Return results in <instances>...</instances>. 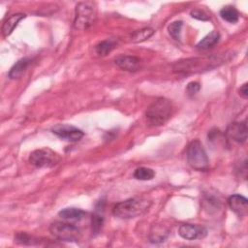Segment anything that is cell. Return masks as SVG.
<instances>
[{
	"instance_id": "6da1fadb",
	"label": "cell",
	"mask_w": 248,
	"mask_h": 248,
	"mask_svg": "<svg viewBox=\"0 0 248 248\" xmlns=\"http://www.w3.org/2000/svg\"><path fill=\"white\" fill-rule=\"evenodd\" d=\"M227 53L225 55H210L205 57H196V58H188L176 61L173 66V72L177 74L189 75L200 73L202 71H206L212 69L226 61Z\"/></svg>"
},
{
	"instance_id": "7a4b0ae2",
	"label": "cell",
	"mask_w": 248,
	"mask_h": 248,
	"mask_svg": "<svg viewBox=\"0 0 248 248\" xmlns=\"http://www.w3.org/2000/svg\"><path fill=\"white\" fill-rule=\"evenodd\" d=\"M151 202L144 199H128L116 203L112 213L120 219H132L144 214L150 207Z\"/></svg>"
},
{
	"instance_id": "3957f363",
	"label": "cell",
	"mask_w": 248,
	"mask_h": 248,
	"mask_svg": "<svg viewBox=\"0 0 248 248\" xmlns=\"http://www.w3.org/2000/svg\"><path fill=\"white\" fill-rule=\"evenodd\" d=\"M172 109V103L169 99L158 98L146 109V122L149 126L164 125L170 118Z\"/></svg>"
},
{
	"instance_id": "277c9868",
	"label": "cell",
	"mask_w": 248,
	"mask_h": 248,
	"mask_svg": "<svg viewBox=\"0 0 248 248\" xmlns=\"http://www.w3.org/2000/svg\"><path fill=\"white\" fill-rule=\"evenodd\" d=\"M97 18V5L93 1H83L77 4L75 9L74 27L86 30L94 24Z\"/></svg>"
},
{
	"instance_id": "5b68a950",
	"label": "cell",
	"mask_w": 248,
	"mask_h": 248,
	"mask_svg": "<svg viewBox=\"0 0 248 248\" xmlns=\"http://www.w3.org/2000/svg\"><path fill=\"white\" fill-rule=\"evenodd\" d=\"M186 157L189 165L196 170H205L208 168V157L199 140L191 141L187 147Z\"/></svg>"
},
{
	"instance_id": "8992f818",
	"label": "cell",
	"mask_w": 248,
	"mask_h": 248,
	"mask_svg": "<svg viewBox=\"0 0 248 248\" xmlns=\"http://www.w3.org/2000/svg\"><path fill=\"white\" fill-rule=\"evenodd\" d=\"M50 233L57 239L68 242L79 240L81 236L80 230L74 224L56 221L49 226Z\"/></svg>"
},
{
	"instance_id": "52a82bcc",
	"label": "cell",
	"mask_w": 248,
	"mask_h": 248,
	"mask_svg": "<svg viewBox=\"0 0 248 248\" xmlns=\"http://www.w3.org/2000/svg\"><path fill=\"white\" fill-rule=\"evenodd\" d=\"M60 160L59 154L47 147L36 149L29 155V163L37 168H51L57 165Z\"/></svg>"
},
{
	"instance_id": "ba28073f",
	"label": "cell",
	"mask_w": 248,
	"mask_h": 248,
	"mask_svg": "<svg viewBox=\"0 0 248 248\" xmlns=\"http://www.w3.org/2000/svg\"><path fill=\"white\" fill-rule=\"evenodd\" d=\"M58 138L67 141H78L83 137V132L77 127L67 124H57L51 129Z\"/></svg>"
},
{
	"instance_id": "9c48e42d",
	"label": "cell",
	"mask_w": 248,
	"mask_h": 248,
	"mask_svg": "<svg viewBox=\"0 0 248 248\" xmlns=\"http://www.w3.org/2000/svg\"><path fill=\"white\" fill-rule=\"evenodd\" d=\"M179 235L187 240H195L204 238L207 234V230L198 224H181L178 228Z\"/></svg>"
},
{
	"instance_id": "30bf717a",
	"label": "cell",
	"mask_w": 248,
	"mask_h": 248,
	"mask_svg": "<svg viewBox=\"0 0 248 248\" xmlns=\"http://www.w3.org/2000/svg\"><path fill=\"white\" fill-rule=\"evenodd\" d=\"M227 136L232 140L243 143L247 140V125L246 122H233L227 128Z\"/></svg>"
},
{
	"instance_id": "8fae6325",
	"label": "cell",
	"mask_w": 248,
	"mask_h": 248,
	"mask_svg": "<svg viewBox=\"0 0 248 248\" xmlns=\"http://www.w3.org/2000/svg\"><path fill=\"white\" fill-rule=\"evenodd\" d=\"M228 204L232 211H233L239 217H244L248 213L247 199L239 194L232 195L228 199Z\"/></svg>"
},
{
	"instance_id": "7c38bea8",
	"label": "cell",
	"mask_w": 248,
	"mask_h": 248,
	"mask_svg": "<svg viewBox=\"0 0 248 248\" xmlns=\"http://www.w3.org/2000/svg\"><path fill=\"white\" fill-rule=\"evenodd\" d=\"M114 63L122 70L127 72H135L140 66V59L134 55H120L115 58Z\"/></svg>"
},
{
	"instance_id": "4fadbf2b",
	"label": "cell",
	"mask_w": 248,
	"mask_h": 248,
	"mask_svg": "<svg viewBox=\"0 0 248 248\" xmlns=\"http://www.w3.org/2000/svg\"><path fill=\"white\" fill-rule=\"evenodd\" d=\"M170 233V229L162 224L153 225L149 232V239L152 243H160L167 239Z\"/></svg>"
},
{
	"instance_id": "5bb4252c",
	"label": "cell",
	"mask_w": 248,
	"mask_h": 248,
	"mask_svg": "<svg viewBox=\"0 0 248 248\" xmlns=\"http://www.w3.org/2000/svg\"><path fill=\"white\" fill-rule=\"evenodd\" d=\"M25 15L24 14H21V13H18V14H15V15H12L11 16H9L3 23L2 25V34L3 36L6 38L8 36H10L13 31L15 30V28L17 26L18 22L20 20H22L23 18H25Z\"/></svg>"
},
{
	"instance_id": "9a60e30c",
	"label": "cell",
	"mask_w": 248,
	"mask_h": 248,
	"mask_svg": "<svg viewBox=\"0 0 248 248\" xmlns=\"http://www.w3.org/2000/svg\"><path fill=\"white\" fill-rule=\"evenodd\" d=\"M58 215L65 220H71V221H79L81 220L86 213L79 209V208H75V207H68L64 208L59 211Z\"/></svg>"
},
{
	"instance_id": "2e32d148",
	"label": "cell",
	"mask_w": 248,
	"mask_h": 248,
	"mask_svg": "<svg viewBox=\"0 0 248 248\" xmlns=\"http://www.w3.org/2000/svg\"><path fill=\"white\" fill-rule=\"evenodd\" d=\"M31 62V59L29 58H21L19 59L10 70L9 72V78H18L21 77V75L24 73V71L27 69Z\"/></svg>"
},
{
	"instance_id": "e0dca14e",
	"label": "cell",
	"mask_w": 248,
	"mask_h": 248,
	"mask_svg": "<svg viewBox=\"0 0 248 248\" xmlns=\"http://www.w3.org/2000/svg\"><path fill=\"white\" fill-rule=\"evenodd\" d=\"M220 39V34L217 31H211L210 33H208L206 36H204L197 45V46L199 48L202 49H207L210 48L212 46H214Z\"/></svg>"
},
{
	"instance_id": "ac0fdd59",
	"label": "cell",
	"mask_w": 248,
	"mask_h": 248,
	"mask_svg": "<svg viewBox=\"0 0 248 248\" xmlns=\"http://www.w3.org/2000/svg\"><path fill=\"white\" fill-rule=\"evenodd\" d=\"M220 16L229 23H236L239 19V14L233 6H225L220 10Z\"/></svg>"
},
{
	"instance_id": "d6986e66",
	"label": "cell",
	"mask_w": 248,
	"mask_h": 248,
	"mask_svg": "<svg viewBox=\"0 0 248 248\" xmlns=\"http://www.w3.org/2000/svg\"><path fill=\"white\" fill-rule=\"evenodd\" d=\"M116 45L114 40H104L96 45L95 51L100 56H106L116 47Z\"/></svg>"
},
{
	"instance_id": "ffe728a7",
	"label": "cell",
	"mask_w": 248,
	"mask_h": 248,
	"mask_svg": "<svg viewBox=\"0 0 248 248\" xmlns=\"http://www.w3.org/2000/svg\"><path fill=\"white\" fill-rule=\"evenodd\" d=\"M154 29L150 28V27H145V28H141L139 30L134 31L131 34V41L133 43H141L147 39H149L153 34H154Z\"/></svg>"
},
{
	"instance_id": "44dd1931",
	"label": "cell",
	"mask_w": 248,
	"mask_h": 248,
	"mask_svg": "<svg viewBox=\"0 0 248 248\" xmlns=\"http://www.w3.org/2000/svg\"><path fill=\"white\" fill-rule=\"evenodd\" d=\"M103 202H99L100 207H96V211L92 216V231L94 233H98L99 231L102 228L103 222H104V217H103Z\"/></svg>"
},
{
	"instance_id": "7402d4cb",
	"label": "cell",
	"mask_w": 248,
	"mask_h": 248,
	"mask_svg": "<svg viewBox=\"0 0 248 248\" xmlns=\"http://www.w3.org/2000/svg\"><path fill=\"white\" fill-rule=\"evenodd\" d=\"M155 176V172L150 168L140 167L134 171V177L139 180H151Z\"/></svg>"
},
{
	"instance_id": "603a6c76",
	"label": "cell",
	"mask_w": 248,
	"mask_h": 248,
	"mask_svg": "<svg viewBox=\"0 0 248 248\" xmlns=\"http://www.w3.org/2000/svg\"><path fill=\"white\" fill-rule=\"evenodd\" d=\"M183 26V22L181 20H176L171 22L168 26V31L170 35L174 39V40H180V34H181V29Z\"/></svg>"
},
{
	"instance_id": "cb8c5ba5",
	"label": "cell",
	"mask_w": 248,
	"mask_h": 248,
	"mask_svg": "<svg viewBox=\"0 0 248 248\" xmlns=\"http://www.w3.org/2000/svg\"><path fill=\"white\" fill-rule=\"evenodd\" d=\"M15 240L17 243L23 244V245H32V244H34V241H36V239L32 235H30L26 232L16 233V235L15 237Z\"/></svg>"
},
{
	"instance_id": "d4e9b609",
	"label": "cell",
	"mask_w": 248,
	"mask_h": 248,
	"mask_svg": "<svg viewBox=\"0 0 248 248\" xmlns=\"http://www.w3.org/2000/svg\"><path fill=\"white\" fill-rule=\"evenodd\" d=\"M190 15L193 18L198 19V20H202V21H206L209 19V16L206 15V13H204L203 11L200 10V9H195L192 10L190 12Z\"/></svg>"
},
{
	"instance_id": "484cf974",
	"label": "cell",
	"mask_w": 248,
	"mask_h": 248,
	"mask_svg": "<svg viewBox=\"0 0 248 248\" xmlns=\"http://www.w3.org/2000/svg\"><path fill=\"white\" fill-rule=\"evenodd\" d=\"M201 86L199 84V82H196V81H192L190 83H188L187 87H186V91L188 93V95L192 96V95H195L197 92H199Z\"/></svg>"
},
{
	"instance_id": "4316f807",
	"label": "cell",
	"mask_w": 248,
	"mask_h": 248,
	"mask_svg": "<svg viewBox=\"0 0 248 248\" xmlns=\"http://www.w3.org/2000/svg\"><path fill=\"white\" fill-rule=\"evenodd\" d=\"M239 95L243 99H247L248 98V85H247L246 82L240 86V88H239Z\"/></svg>"
}]
</instances>
